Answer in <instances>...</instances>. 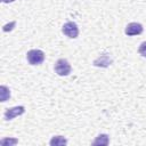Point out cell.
<instances>
[{"instance_id":"obj_3","label":"cell","mask_w":146,"mask_h":146,"mask_svg":"<svg viewBox=\"0 0 146 146\" xmlns=\"http://www.w3.org/2000/svg\"><path fill=\"white\" fill-rule=\"evenodd\" d=\"M62 31H63V33L66 36H68L71 39H75L79 35V29H78V25L74 22H67V23H65L63 25Z\"/></svg>"},{"instance_id":"obj_2","label":"cell","mask_w":146,"mask_h":146,"mask_svg":"<svg viewBox=\"0 0 146 146\" xmlns=\"http://www.w3.org/2000/svg\"><path fill=\"white\" fill-rule=\"evenodd\" d=\"M55 72L58 75H60V76L68 75L71 73V65H70V63L66 59H64V58L58 59L56 62V64H55Z\"/></svg>"},{"instance_id":"obj_4","label":"cell","mask_w":146,"mask_h":146,"mask_svg":"<svg viewBox=\"0 0 146 146\" xmlns=\"http://www.w3.org/2000/svg\"><path fill=\"white\" fill-rule=\"evenodd\" d=\"M124 32H125L127 35H137V34H140L143 32V25L139 24V23H136V22L129 23L125 26Z\"/></svg>"},{"instance_id":"obj_8","label":"cell","mask_w":146,"mask_h":146,"mask_svg":"<svg viewBox=\"0 0 146 146\" xmlns=\"http://www.w3.org/2000/svg\"><path fill=\"white\" fill-rule=\"evenodd\" d=\"M0 90H1V95H0V97H1V102H6L9 97H10V90L6 87V86H1V88H0Z\"/></svg>"},{"instance_id":"obj_11","label":"cell","mask_w":146,"mask_h":146,"mask_svg":"<svg viewBox=\"0 0 146 146\" xmlns=\"http://www.w3.org/2000/svg\"><path fill=\"white\" fill-rule=\"evenodd\" d=\"M13 1H15V0H2V2H5V3H9V2H13Z\"/></svg>"},{"instance_id":"obj_10","label":"cell","mask_w":146,"mask_h":146,"mask_svg":"<svg viewBox=\"0 0 146 146\" xmlns=\"http://www.w3.org/2000/svg\"><path fill=\"white\" fill-rule=\"evenodd\" d=\"M138 52L143 56V57H146V41H144L140 46H139V49H138Z\"/></svg>"},{"instance_id":"obj_9","label":"cell","mask_w":146,"mask_h":146,"mask_svg":"<svg viewBox=\"0 0 146 146\" xmlns=\"http://www.w3.org/2000/svg\"><path fill=\"white\" fill-rule=\"evenodd\" d=\"M98 144H100V145H107L108 144V136L107 135H99L96 138V140L94 141V145H98Z\"/></svg>"},{"instance_id":"obj_5","label":"cell","mask_w":146,"mask_h":146,"mask_svg":"<svg viewBox=\"0 0 146 146\" xmlns=\"http://www.w3.org/2000/svg\"><path fill=\"white\" fill-rule=\"evenodd\" d=\"M24 112H25L24 106H16V107L8 108V110L5 112V119H6V120H13L15 116L21 115V114H23Z\"/></svg>"},{"instance_id":"obj_1","label":"cell","mask_w":146,"mask_h":146,"mask_svg":"<svg viewBox=\"0 0 146 146\" xmlns=\"http://www.w3.org/2000/svg\"><path fill=\"white\" fill-rule=\"evenodd\" d=\"M26 58L31 65H40L44 60V52L39 49H32L27 51Z\"/></svg>"},{"instance_id":"obj_7","label":"cell","mask_w":146,"mask_h":146,"mask_svg":"<svg viewBox=\"0 0 146 146\" xmlns=\"http://www.w3.org/2000/svg\"><path fill=\"white\" fill-rule=\"evenodd\" d=\"M66 143L67 141L63 136H55L50 140V145L51 146H62V145H66Z\"/></svg>"},{"instance_id":"obj_6","label":"cell","mask_w":146,"mask_h":146,"mask_svg":"<svg viewBox=\"0 0 146 146\" xmlns=\"http://www.w3.org/2000/svg\"><path fill=\"white\" fill-rule=\"evenodd\" d=\"M111 63H112V59L108 57L107 54H105V55H102L99 58H97V59L94 62V65H95V66H103V67H106V66H108Z\"/></svg>"}]
</instances>
